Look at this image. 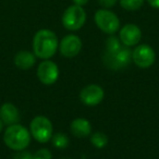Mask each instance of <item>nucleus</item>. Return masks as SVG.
<instances>
[{
	"label": "nucleus",
	"mask_w": 159,
	"mask_h": 159,
	"mask_svg": "<svg viewBox=\"0 0 159 159\" xmlns=\"http://www.w3.org/2000/svg\"><path fill=\"white\" fill-rule=\"evenodd\" d=\"M59 48V40L52 31L47 29L39 30L33 37V52L36 58L48 60L55 56Z\"/></svg>",
	"instance_id": "f257e3e1"
},
{
	"label": "nucleus",
	"mask_w": 159,
	"mask_h": 159,
	"mask_svg": "<svg viewBox=\"0 0 159 159\" xmlns=\"http://www.w3.org/2000/svg\"><path fill=\"white\" fill-rule=\"evenodd\" d=\"M31 132L21 124L9 125L3 134V142L10 149L20 152L27 148L31 143Z\"/></svg>",
	"instance_id": "f03ea898"
},
{
	"label": "nucleus",
	"mask_w": 159,
	"mask_h": 159,
	"mask_svg": "<svg viewBox=\"0 0 159 159\" xmlns=\"http://www.w3.org/2000/svg\"><path fill=\"white\" fill-rule=\"evenodd\" d=\"M31 135L38 143H47L53 135V126L51 121L44 116H37L31 121L30 124Z\"/></svg>",
	"instance_id": "7ed1b4c3"
},
{
	"label": "nucleus",
	"mask_w": 159,
	"mask_h": 159,
	"mask_svg": "<svg viewBox=\"0 0 159 159\" xmlns=\"http://www.w3.org/2000/svg\"><path fill=\"white\" fill-rule=\"evenodd\" d=\"M94 22L97 27L108 35H113L120 30V20L115 12L109 9H99L94 14Z\"/></svg>",
	"instance_id": "20e7f679"
},
{
	"label": "nucleus",
	"mask_w": 159,
	"mask_h": 159,
	"mask_svg": "<svg viewBox=\"0 0 159 159\" xmlns=\"http://www.w3.org/2000/svg\"><path fill=\"white\" fill-rule=\"evenodd\" d=\"M86 22V12L82 7L73 5L68 7L62 14V25L68 31H79Z\"/></svg>",
	"instance_id": "39448f33"
},
{
	"label": "nucleus",
	"mask_w": 159,
	"mask_h": 159,
	"mask_svg": "<svg viewBox=\"0 0 159 159\" xmlns=\"http://www.w3.org/2000/svg\"><path fill=\"white\" fill-rule=\"evenodd\" d=\"M156 53L148 45H137L132 51V61L141 69H147L155 63Z\"/></svg>",
	"instance_id": "423d86ee"
},
{
	"label": "nucleus",
	"mask_w": 159,
	"mask_h": 159,
	"mask_svg": "<svg viewBox=\"0 0 159 159\" xmlns=\"http://www.w3.org/2000/svg\"><path fill=\"white\" fill-rule=\"evenodd\" d=\"M132 60V52L128 47L122 46L120 49L112 52H107L104 56V61L110 69H121L128 66Z\"/></svg>",
	"instance_id": "0eeeda50"
},
{
	"label": "nucleus",
	"mask_w": 159,
	"mask_h": 159,
	"mask_svg": "<svg viewBox=\"0 0 159 159\" xmlns=\"http://www.w3.org/2000/svg\"><path fill=\"white\" fill-rule=\"evenodd\" d=\"M37 77L45 85H52L59 77V68L51 60H44L37 68Z\"/></svg>",
	"instance_id": "6e6552de"
},
{
	"label": "nucleus",
	"mask_w": 159,
	"mask_h": 159,
	"mask_svg": "<svg viewBox=\"0 0 159 159\" xmlns=\"http://www.w3.org/2000/svg\"><path fill=\"white\" fill-rule=\"evenodd\" d=\"M82 49V40L77 35L70 34L62 38L59 43V50L63 57L74 58L80 53Z\"/></svg>",
	"instance_id": "1a4fd4ad"
},
{
	"label": "nucleus",
	"mask_w": 159,
	"mask_h": 159,
	"mask_svg": "<svg viewBox=\"0 0 159 159\" xmlns=\"http://www.w3.org/2000/svg\"><path fill=\"white\" fill-rule=\"evenodd\" d=\"M105 97V92L99 85L91 84L85 86L80 93V99L84 105L94 107L99 105Z\"/></svg>",
	"instance_id": "9d476101"
},
{
	"label": "nucleus",
	"mask_w": 159,
	"mask_h": 159,
	"mask_svg": "<svg viewBox=\"0 0 159 159\" xmlns=\"http://www.w3.org/2000/svg\"><path fill=\"white\" fill-rule=\"evenodd\" d=\"M142 31L135 24H125L119 33V39L122 45L125 47L137 46L141 42Z\"/></svg>",
	"instance_id": "9b49d317"
},
{
	"label": "nucleus",
	"mask_w": 159,
	"mask_h": 159,
	"mask_svg": "<svg viewBox=\"0 0 159 159\" xmlns=\"http://www.w3.org/2000/svg\"><path fill=\"white\" fill-rule=\"evenodd\" d=\"M0 119L6 125L16 124L20 120V112L18 108L11 102H5L0 107Z\"/></svg>",
	"instance_id": "f8f14e48"
},
{
	"label": "nucleus",
	"mask_w": 159,
	"mask_h": 159,
	"mask_svg": "<svg viewBox=\"0 0 159 159\" xmlns=\"http://www.w3.org/2000/svg\"><path fill=\"white\" fill-rule=\"evenodd\" d=\"M71 133L75 137L84 139L92 134V125L91 122L84 118H77L74 119L70 124Z\"/></svg>",
	"instance_id": "ddd939ff"
},
{
	"label": "nucleus",
	"mask_w": 159,
	"mask_h": 159,
	"mask_svg": "<svg viewBox=\"0 0 159 159\" xmlns=\"http://www.w3.org/2000/svg\"><path fill=\"white\" fill-rule=\"evenodd\" d=\"M36 62V56L29 50H21L14 56V64L21 70H29L33 68Z\"/></svg>",
	"instance_id": "4468645a"
},
{
	"label": "nucleus",
	"mask_w": 159,
	"mask_h": 159,
	"mask_svg": "<svg viewBox=\"0 0 159 159\" xmlns=\"http://www.w3.org/2000/svg\"><path fill=\"white\" fill-rule=\"evenodd\" d=\"M91 143L94 147L102 149V148L106 147L108 144V137L102 132H95L91 135Z\"/></svg>",
	"instance_id": "2eb2a0df"
},
{
	"label": "nucleus",
	"mask_w": 159,
	"mask_h": 159,
	"mask_svg": "<svg viewBox=\"0 0 159 159\" xmlns=\"http://www.w3.org/2000/svg\"><path fill=\"white\" fill-rule=\"evenodd\" d=\"M52 145L58 149H64L69 146V137L64 133H56L50 139Z\"/></svg>",
	"instance_id": "dca6fc26"
},
{
	"label": "nucleus",
	"mask_w": 159,
	"mask_h": 159,
	"mask_svg": "<svg viewBox=\"0 0 159 159\" xmlns=\"http://www.w3.org/2000/svg\"><path fill=\"white\" fill-rule=\"evenodd\" d=\"M119 2L126 11H136L144 5V0H119Z\"/></svg>",
	"instance_id": "f3484780"
},
{
	"label": "nucleus",
	"mask_w": 159,
	"mask_h": 159,
	"mask_svg": "<svg viewBox=\"0 0 159 159\" xmlns=\"http://www.w3.org/2000/svg\"><path fill=\"white\" fill-rule=\"evenodd\" d=\"M33 156L34 159H52V154H51V152L48 148L38 149Z\"/></svg>",
	"instance_id": "a211bd4d"
},
{
	"label": "nucleus",
	"mask_w": 159,
	"mask_h": 159,
	"mask_svg": "<svg viewBox=\"0 0 159 159\" xmlns=\"http://www.w3.org/2000/svg\"><path fill=\"white\" fill-rule=\"evenodd\" d=\"M12 159H34L33 154H31L30 152L26 150H20V152H16V154L13 156Z\"/></svg>",
	"instance_id": "6ab92c4d"
},
{
	"label": "nucleus",
	"mask_w": 159,
	"mask_h": 159,
	"mask_svg": "<svg viewBox=\"0 0 159 159\" xmlns=\"http://www.w3.org/2000/svg\"><path fill=\"white\" fill-rule=\"evenodd\" d=\"M119 0H98L100 7L102 9H110V8L115 7Z\"/></svg>",
	"instance_id": "aec40b11"
},
{
	"label": "nucleus",
	"mask_w": 159,
	"mask_h": 159,
	"mask_svg": "<svg viewBox=\"0 0 159 159\" xmlns=\"http://www.w3.org/2000/svg\"><path fill=\"white\" fill-rule=\"evenodd\" d=\"M149 3L150 7H152L154 9H159V0H146Z\"/></svg>",
	"instance_id": "412c9836"
},
{
	"label": "nucleus",
	"mask_w": 159,
	"mask_h": 159,
	"mask_svg": "<svg viewBox=\"0 0 159 159\" xmlns=\"http://www.w3.org/2000/svg\"><path fill=\"white\" fill-rule=\"evenodd\" d=\"M72 1L74 2V5L80 6V7H83V6H85L87 2H89V0H72Z\"/></svg>",
	"instance_id": "4be33fe9"
},
{
	"label": "nucleus",
	"mask_w": 159,
	"mask_h": 159,
	"mask_svg": "<svg viewBox=\"0 0 159 159\" xmlns=\"http://www.w3.org/2000/svg\"><path fill=\"white\" fill-rule=\"evenodd\" d=\"M2 129H3V122L1 121V119H0V132L2 131Z\"/></svg>",
	"instance_id": "5701e85b"
}]
</instances>
